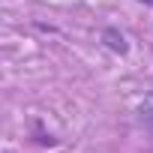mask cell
Instances as JSON below:
<instances>
[{
	"mask_svg": "<svg viewBox=\"0 0 153 153\" xmlns=\"http://www.w3.org/2000/svg\"><path fill=\"white\" fill-rule=\"evenodd\" d=\"M135 123H138V129L153 135V90L144 93V99L135 105Z\"/></svg>",
	"mask_w": 153,
	"mask_h": 153,
	"instance_id": "cell-1",
	"label": "cell"
},
{
	"mask_svg": "<svg viewBox=\"0 0 153 153\" xmlns=\"http://www.w3.org/2000/svg\"><path fill=\"white\" fill-rule=\"evenodd\" d=\"M102 45L108 48V51H114V54H129V42H126V36L117 30V27H102Z\"/></svg>",
	"mask_w": 153,
	"mask_h": 153,
	"instance_id": "cell-2",
	"label": "cell"
},
{
	"mask_svg": "<svg viewBox=\"0 0 153 153\" xmlns=\"http://www.w3.org/2000/svg\"><path fill=\"white\" fill-rule=\"evenodd\" d=\"M33 141H36L39 147H57V144H60V138H54L51 132H45L39 120H33Z\"/></svg>",
	"mask_w": 153,
	"mask_h": 153,
	"instance_id": "cell-3",
	"label": "cell"
},
{
	"mask_svg": "<svg viewBox=\"0 0 153 153\" xmlns=\"http://www.w3.org/2000/svg\"><path fill=\"white\" fill-rule=\"evenodd\" d=\"M138 3H144V6H153V0H138Z\"/></svg>",
	"mask_w": 153,
	"mask_h": 153,
	"instance_id": "cell-4",
	"label": "cell"
}]
</instances>
